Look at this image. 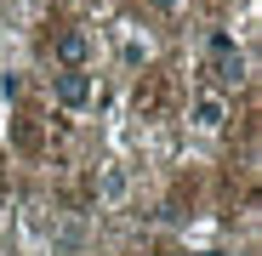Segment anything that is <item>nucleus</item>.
<instances>
[{
    "label": "nucleus",
    "mask_w": 262,
    "mask_h": 256,
    "mask_svg": "<svg viewBox=\"0 0 262 256\" xmlns=\"http://www.w3.org/2000/svg\"><path fill=\"white\" fill-rule=\"evenodd\" d=\"M205 63H211V80L216 85H239L245 80V57L228 34H211V46H205Z\"/></svg>",
    "instance_id": "nucleus-1"
},
{
    "label": "nucleus",
    "mask_w": 262,
    "mask_h": 256,
    "mask_svg": "<svg viewBox=\"0 0 262 256\" xmlns=\"http://www.w3.org/2000/svg\"><path fill=\"white\" fill-rule=\"evenodd\" d=\"M57 103L85 108V103H92V80H85V74H63V80H57Z\"/></svg>",
    "instance_id": "nucleus-2"
},
{
    "label": "nucleus",
    "mask_w": 262,
    "mask_h": 256,
    "mask_svg": "<svg viewBox=\"0 0 262 256\" xmlns=\"http://www.w3.org/2000/svg\"><path fill=\"white\" fill-rule=\"evenodd\" d=\"M194 120L205 125V131H216V125H223V103H216V97H200V103H194Z\"/></svg>",
    "instance_id": "nucleus-3"
},
{
    "label": "nucleus",
    "mask_w": 262,
    "mask_h": 256,
    "mask_svg": "<svg viewBox=\"0 0 262 256\" xmlns=\"http://www.w3.org/2000/svg\"><path fill=\"white\" fill-rule=\"evenodd\" d=\"M57 57H63L69 68H74V63H85V40H80V34H63V40H57Z\"/></svg>",
    "instance_id": "nucleus-4"
},
{
    "label": "nucleus",
    "mask_w": 262,
    "mask_h": 256,
    "mask_svg": "<svg viewBox=\"0 0 262 256\" xmlns=\"http://www.w3.org/2000/svg\"><path fill=\"white\" fill-rule=\"evenodd\" d=\"M154 6H177V0H154Z\"/></svg>",
    "instance_id": "nucleus-5"
}]
</instances>
